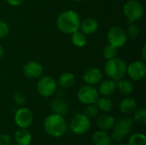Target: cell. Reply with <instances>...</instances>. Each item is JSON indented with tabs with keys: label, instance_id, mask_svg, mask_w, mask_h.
Listing matches in <instances>:
<instances>
[{
	"label": "cell",
	"instance_id": "23",
	"mask_svg": "<svg viewBox=\"0 0 146 145\" xmlns=\"http://www.w3.org/2000/svg\"><path fill=\"white\" fill-rule=\"evenodd\" d=\"M116 85L119 91L124 96H128L133 91V85L132 82L127 79H125L124 78L118 80V82H116Z\"/></svg>",
	"mask_w": 146,
	"mask_h": 145
},
{
	"label": "cell",
	"instance_id": "12",
	"mask_svg": "<svg viewBox=\"0 0 146 145\" xmlns=\"http://www.w3.org/2000/svg\"><path fill=\"white\" fill-rule=\"evenodd\" d=\"M44 73L43 65L37 61H30L27 62L23 67L24 75L30 79H39Z\"/></svg>",
	"mask_w": 146,
	"mask_h": 145
},
{
	"label": "cell",
	"instance_id": "13",
	"mask_svg": "<svg viewBox=\"0 0 146 145\" xmlns=\"http://www.w3.org/2000/svg\"><path fill=\"white\" fill-rule=\"evenodd\" d=\"M103 77L104 74L102 71L96 67H91L87 68L83 73V80L85 83H86V85H98L102 81Z\"/></svg>",
	"mask_w": 146,
	"mask_h": 145
},
{
	"label": "cell",
	"instance_id": "32",
	"mask_svg": "<svg viewBox=\"0 0 146 145\" xmlns=\"http://www.w3.org/2000/svg\"><path fill=\"white\" fill-rule=\"evenodd\" d=\"M11 142V138L9 134L2 133L0 134V145H9Z\"/></svg>",
	"mask_w": 146,
	"mask_h": 145
},
{
	"label": "cell",
	"instance_id": "21",
	"mask_svg": "<svg viewBox=\"0 0 146 145\" xmlns=\"http://www.w3.org/2000/svg\"><path fill=\"white\" fill-rule=\"evenodd\" d=\"M57 83L62 88H70L75 83V76L73 73L70 72L62 73L59 76Z\"/></svg>",
	"mask_w": 146,
	"mask_h": 145
},
{
	"label": "cell",
	"instance_id": "19",
	"mask_svg": "<svg viewBox=\"0 0 146 145\" xmlns=\"http://www.w3.org/2000/svg\"><path fill=\"white\" fill-rule=\"evenodd\" d=\"M15 140L17 145H30L32 143V135L26 128H20L15 133Z\"/></svg>",
	"mask_w": 146,
	"mask_h": 145
},
{
	"label": "cell",
	"instance_id": "2",
	"mask_svg": "<svg viewBox=\"0 0 146 145\" xmlns=\"http://www.w3.org/2000/svg\"><path fill=\"white\" fill-rule=\"evenodd\" d=\"M44 128L45 132L50 137L60 138L67 131V123L63 116L53 114L44 120Z\"/></svg>",
	"mask_w": 146,
	"mask_h": 145
},
{
	"label": "cell",
	"instance_id": "20",
	"mask_svg": "<svg viewBox=\"0 0 146 145\" xmlns=\"http://www.w3.org/2000/svg\"><path fill=\"white\" fill-rule=\"evenodd\" d=\"M92 144L94 145H111L112 138L105 131H97L93 133Z\"/></svg>",
	"mask_w": 146,
	"mask_h": 145
},
{
	"label": "cell",
	"instance_id": "10",
	"mask_svg": "<svg viewBox=\"0 0 146 145\" xmlns=\"http://www.w3.org/2000/svg\"><path fill=\"white\" fill-rule=\"evenodd\" d=\"M33 121V115L32 111L27 109L21 107L16 110L15 114V122L20 128H26L31 126Z\"/></svg>",
	"mask_w": 146,
	"mask_h": 145
},
{
	"label": "cell",
	"instance_id": "9",
	"mask_svg": "<svg viewBox=\"0 0 146 145\" xmlns=\"http://www.w3.org/2000/svg\"><path fill=\"white\" fill-rule=\"evenodd\" d=\"M127 40V36L124 28L119 26H114L110 27V29L108 32L109 44L119 49L126 44Z\"/></svg>",
	"mask_w": 146,
	"mask_h": 145
},
{
	"label": "cell",
	"instance_id": "36",
	"mask_svg": "<svg viewBox=\"0 0 146 145\" xmlns=\"http://www.w3.org/2000/svg\"><path fill=\"white\" fill-rule=\"evenodd\" d=\"M72 1H74V2H78V3H80V2H84V1H86V0H72Z\"/></svg>",
	"mask_w": 146,
	"mask_h": 145
},
{
	"label": "cell",
	"instance_id": "30",
	"mask_svg": "<svg viewBox=\"0 0 146 145\" xmlns=\"http://www.w3.org/2000/svg\"><path fill=\"white\" fill-rule=\"evenodd\" d=\"M26 101H27V98H26V96L23 92L21 91H17L15 93L14 95V102L18 105V106H21V107H23L26 103Z\"/></svg>",
	"mask_w": 146,
	"mask_h": 145
},
{
	"label": "cell",
	"instance_id": "18",
	"mask_svg": "<svg viewBox=\"0 0 146 145\" xmlns=\"http://www.w3.org/2000/svg\"><path fill=\"white\" fill-rule=\"evenodd\" d=\"M115 122V118L112 115H102L98 116V118L97 119L96 124L98 126V128H100L101 130L109 131L114 127Z\"/></svg>",
	"mask_w": 146,
	"mask_h": 145
},
{
	"label": "cell",
	"instance_id": "33",
	"mask_svg": "<svg viewBox=\"0 0 146 145\" xmlns=\"http://www.w3.org/2000/svg\"><path fill=\"white\" fill-rule=\"evenodd\" d=\"M6 1L11 6H19L23 3L24 0H6Z\"/></svg>",
	"mask_w": 146,
	"mask_h": 145
},
{
	"label": "cell",
	"instance_id": "7",
	"mask_svg": "<svg viewBox=\"0 0 146 145\" xmlns=\"http://www.w3.org/2000/svg\"><path fill=\"white\" fill-rule=\"evenodd\" d=\"M70 128L76 135L86 134L91 128V121L84 114H78L73 117L70 122Z\"/></svg>",
	"mask_w": 146,
	"mask_h": 145
},
{
	"label": "cell",
	"instance_id": "28",
	"mask_svg": "<svg viewBox=\"0 0 146 145\" xmlns=\"http://www.w3.org/2000/svg\"><path fill=\"white\" fill-rule=\"evenodd\" d=\"M133 115V121L139 125H145L146 124V110L145 109L142 108L138 110H135Z\"/></svg>",
	"mask_w": 146,
	"mask_h": 145
},
{
	"label": "cell",
	"instance_id": "25",
	"mask_svg": "<svg viewBox=\"0 0 146 145\" xmlns=\"http://www.w3.org/2000/svg\"><path fill=\"white\" fill-rule=\"evenodd\" d=\"M128 145H146V136L143 133H134L130 136Z\"/></svg>",
	"mask_w": 146,
	"mask_h": 145
},
{
	"label": "cell",
	"instance_id": "6",
	"mask_svg": "<svg viewBox=\"0 0 146 145\" xmlns=\"http://www.w3.org/2000/svg\"><path fill=\"white\" fill-rule=\"evenodd\" d=\"M57 83L56 79L49 75L41 76L37 83V91L44 97H51L56 91Z\"/></svg>",
	"mask_w": 146,
	"mask_h": 145
},
{
	"label": "cell",
	"instance_id": "4",
	"mask_svg": "<svg viewBox=\"0 0 146 145\" xmlns=\"http://www.w3.org/2000/svg\"><path fill=\"white\" fill-rule=\"evenodd\" d=\"M133 126V119L131 117H123L115 122L111 138L116 143H121L131 133Z\"/></svg>",
	"mask_w": 146,
	"mask_h": 145
},
{
	"label": "cell",
	"instance_id": "5",
	"mask_svg": "<svg viewBox=\"0 0 146 145\" xmlns=\"http://www.w3.org/2000/svg\"><path fill=\"white\" fill-rule=\"evenodd\" d=\"M123 13L129 22H134L143 17L145 9L139 1L128 0L123 6Z\"/></svg>",
	"mask_w": 146,
	"mask_h": 145
},
{
	"label": "cell",
	"instance_id": "22",
	"mask_svg": "<svg viewBox=\"0 0 146 145\" xmlns=\"http://www.w3.org/2000/svg\"><path fill=\"white\" fill-rule=\"evenodd\" d=\"M71 42L74 46L81 48L86 44L87 37L84 32L78 30V31H76L71 34Z\"/></svg>",
	"mask_w": 146,
	"mask_h": 145
},
{
	"label": "cell",
	"instance_id": "35",
	"mask_svg": "<svg viewBox=\"0 0 146 145\" xmlns=\"http://www.w3.org/2000/svg\"><path fill=\"white\" fill-rule=\"evenodd\" d=\"M3 56H4V48H3V46L0 44V59L3 58Z\"/></svg>",
	"mask_w": 146,
	"mask_h": 145
},
{
	"label": "cell",
	"instance_id": "37",
	"mask_svg": "<svg viewBox=\"0 0 146 145\" xmlns=\"http://www.w3.org/2000/svg\"><path fill=\"white\" fill-rule=\"evenodd\" d=\"M119 145H128L127 144H125V143H121V144H120Z\"/></svg>",
	"mask_w": 146,
	"mask_h": 145
},
{
	"label": "cell",
	"instance_id": "24",
	"mask_svg": "<svg viewBox=\"0 0 146 145\" xmlns=\"http://www.w3.org/2000/svg\"><path fill=\"white\" fill-rule=\"evenodd\" d=\"M95 104L97 105L99 110H102L104 112H110L114 107V103L112 100L110 99L108 97H98Z\"/></svg>",
	"mask_w": 146,
	"mask_h": 145
},
{
	"label": "cell",
	"instance_id": "8",
	"mask_svg": "<svg viewBox=\"0 0 146 145\" xmlns=\"http://www.w3.org/2000/svg\"><path fill=\"white\" fill-rule=\"evenodd\" d=\"M79 101L83 104H92L97 102L99 97L98 91L94 85H86L80 88L77 93Z\"/></svg>",
	"mask_w": 146,
	"mask_h": 145
},
{
	"label": "cell",
	"instance_id": "31",
	"mask_svg": "<svg viewBox=\"0 0 146 145\" xmlns=\"http://www.w3.org/2000/svg\"><path fill=\"white\" fill-rule=\"evenodd\" d=\"M9 33V25L3 20H0V38L7 37Z\"/></svg>",
	"mask_w": 146,
	"mask_h": 145
},
{
	"label": "cell",
	"instance_id": "15",
	"mask_svg": "<svg viewBox=\"0 0 146 145\" xmlns=\"http://www.w3.org/2000/svg\"><path fill=\"white\" fill-rule=\"evenodd\" d=\"M80 29L86 35H92L98 29V21L93 17H87L80 21Z\"/></svg>",
	"mask_w": 146,
	"mask_h": 145
},
{
	"label": "cell",
	"instance_id": "27",
	"mask_svg": "<svg viewBox=\"0 0 146 145\" xmlns=\"http://www.w3.org/2000/svg\"><path fill=\"white\" fill-rule=\"evenodd\" d=\"M117 52H118V48L109 44L106 46H104V48L103 50V56L104 58L109 60L113 57H115L117 55Z\"/></svg>",
	"mask_w": 146,
	"mask_h": 145
},
{
	"label": "cell",
	"instance_id": "11",
	"mask_svg": "<svg viewBox=\"0 0 146 145\" xmlns=\"http://www.w3.org/2000/svg\"><path fill=\"white\" fill-rule=\"evenodd\" d=\"M127 73L131 79L138 81L145 78L146 74V65L144 61H133L127 68Z\"/></svg>",
	"mask_w": 146,
	"mask_h": 145
},
{
	"label": "cell",
	"instance_id": "26",
	"mask_svg": "<svg viewBox=\"0 0 146 145\" xmlns=\"http://www.w3.org/2000/svg\"><path fill=\"white\" fill-rule=\"evenodd\" d=\"M98 113H99V109H98V108L97 107V105L95 103L87 104L86 107L83 110V114L86 116H87L89 119L96 118L98 115Z\"/></svg>",
	"mask_w": 146,
	"mask_h": 145
},
{
	"label": "cell",
	"instance_id": "14",
	"mask_svg": "<svg viewBox=\"0 0 146 145\" xmlns=\"http://www.w3.org/2000/svg\"><path fill=\"white\" fill-rule=\"evenodd\" d=\"M117 90V85L115 80L111 79H104L99 83L98 87V93L103 97H110L115 94V91Z\"/></svg>",
	"mask_w": 146,
	"mask_h": 145
},
{
	"label": "cell",
	"instance_id": "16",
	"mask_svg": "<svg viewBox=\"0 0 146 145\" xmlns=\"http://www.w3.org/2000/svg\"><path fill=\"white\" fill-rule=\"evenodd\" d=\"M120 111L124 115H131L137 109V102L133 97H125L120 103Z\"/></svg>",
	"mask_w": 146,
	"mask_h": 145
},
{
	"label": "cell",
	"instance_id": "3",
	"mask_svg": "<svg viewBox=\"0 0 146 145\" xmlns=\"http://www.w3.org/2000/svg\"><path fill=\"white\" fill-rule=\"evenodd\" d=\"M127 68V65L125 61L115 56L107 60L104 64V72L110 79L118 81L126 76Z\"/></svg>",
	"mask_w": 146,
	"mask_h": 145
},
{
	"label": "cell",
	"instance_id": "34",
	"mask_svg": "<svg viewBox=\"0 0 146 145\" xmlns=\"http://www.w3.org/2000/svg\"><path fill=\"white\" fill-rule=\"evenodd\" d=\"M141 55L143 57V61L145 62L146 61V44H143V47L141 49Z\"/></svg>",
	"mask_w": 146,
	"mask_h": 145
},
{
	"label": "cell",
	"instance_id": "17",
	"mask_svg": "<svg viewBox=\"0 0 146 145\" xmlns=\"http://www.w3.org/2000/svg\"><path fill=\"white\" fill-rule=\"evenodd\" d=\"M50 109L54 114L64 116L68 114V105L66 101L60 98H56L52 100V102L50 103Z\"/></svg>",
	"mask_w": 146,
	"mask_h": 145
},
{
	"label": "cell",
	"instance_id": "29",
	"mask_svg": "<svg viewBox=\"0 0 146 145\" xmlns=\"http://www.w3.org/2000/svg\"><path fill=\"white\" fill-rule=\"evenodd\" d=\"M125 31H126L127 37H129L131 38H134L139 33V27L134 22H129V24L127 27V30H125Z\"/></svg>",
	"mask_w": 146,
	"mask_h": 145
},
{
	"label": "cell",
	"instance_id": "1",
	"mask_svg": "<svg viewBox=\"0 0 146 145\" xmlns=\"http://www.w3.org/2000/svg\"><path fill=\"white\" fill-rule=\"evenodd\" d=\"M80 17L77 12L68 9L59 14L56 18V26L62 33L72 34L80 30Z\"/></svg>",
	"mask_w": 146,
	"mask_h": 145
}]
</instances>
